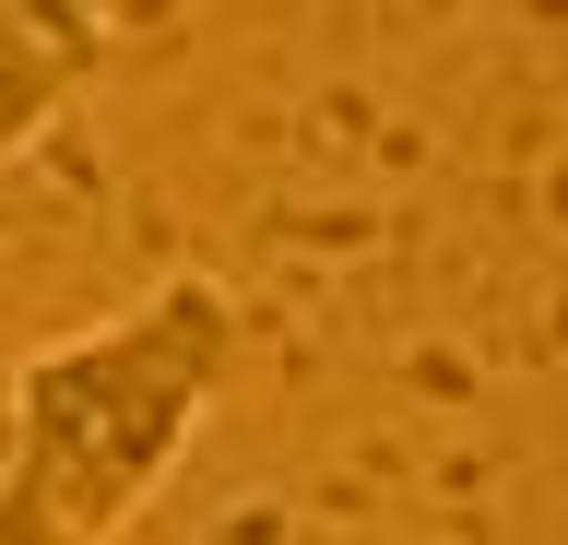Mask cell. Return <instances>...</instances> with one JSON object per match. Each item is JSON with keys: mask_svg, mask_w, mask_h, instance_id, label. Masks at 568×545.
Returning <instances> with one entry per match:
<instances>
[{"mask_svg": "<svg viewBox=\"0 0 568 545\" xmlns=\"http://www.w3.org/2000/svg\"><path fill=\"white\" fill-rule=\"evenodd\" d=\"M71 12H95L106 37H119V24H154V12H166V0H71Z\"/></svg>", "mask_w": 568, "mask_h": 545, "instance_id": "obj_3", "label": "cell"}, {"mask_svg": "<svg viewBox=\"0 0 568 545\" xmlns=\"http://www.w3.org/2000/svg\"><path fill=\"white\" fill-rule=\"evenodd\" d=\"M119 37L71 0H0V166H24L83 95L106 83Z\"/></svg>", "mask_w": 568, "mask_h": 545, "instance_id": "obj_2", "label": "cell"}, {"mask_svg": "<svg viewBox=\"0 0 568 545\" xmlns=\"http://www.w3.org/2000/svg\"><path fill=\"white\" fill-rule=\"evenodd\" d=\"M237 344L213 273H154L131 309L0 356V545H119L190 463Z\"/></svg>", "mask_w": 568, "mask_h": 545, "instance_id": "obj_1", "label": "cell"}]
</instances>
